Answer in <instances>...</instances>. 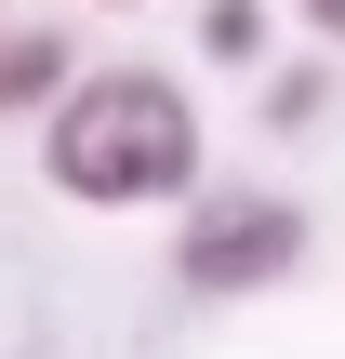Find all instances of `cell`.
Here are the masks:
<instances>
[{
	"mask_svg": "<svg viewBox=\"0 0 345 359\" xmlns=\"http://www.w3.org/2000/svg\"><path fill=\"white\" fill-rule=\"evenodd\" d=\"M66 80H80V67H66L53 27H0V120H53Z\"/></svg>",
	"mask_w": 345,
	"mask_h": 359,
	"instance_id": "3957f363",
	"label": "cell"
},
{
	"mask_svg": "<svg viewBox=\"0 0 345 359\" xmlns=\"http://www.w3.org/2000/svg\"><path fill=\"white\" fill-rule=\"evenodd\" d=\"M199 53L213 67H266V0H213L199 13Z\"/></svg>",
	"mask_w": 345,
	"mask_h": 359,
	"instance_id": "277c9868",
	"label": "cell"
},
{
	"mask_svg": "<svg viewBox=\"0 0 345 359\" xmlns=\"http://www.w3.org/2000/svg\"><path fill=\"white\" fill-rule=\"evenodd\" d=\"M40 173L80 213H146V200H199V93L160 67H93L66 80V107L40 120Z\"/></svg>",
	"mask_w": 345,
	"mask_h": 359,
	"instance_id": "6da1fadb",
	"label": "cell"
},
{
	"mask_svg": "<svg viewBox=\"0 0 345 359\" xmlns=\"http://www.w3.org/2000/svg\"><path fill=\"white\" fill-rule=\"evenodd\" d=\"M293 266H306V200H279V187H199L186 200V240H173L186 293H279Z\"/></svg>",
	"mask_w": 345,
	"mask_h": 359,
	"instance_id": "7a4b0ae2",
	"label": "cell"
},
{
	"mask_svg": "<svg viewBox=\"0 0 345 359\" xmlns=\"http://www.w3.org/2000/svg\"><path fill=\"white\" fill-rule=\"evenodd\" d=\"M106 13H133V0H106Z\"/></svg>",
	"mask_w": 345,
	"mask_h": 359,
	"instance_id": "8992f818",
	"label": "cell"
},
{
	"mask_svg": "<svg viewBox=\"0 0 345 359\" xmlns=\"http://www.w3.org/2000/svg\"><path fill=\"white\" fill-rule=\"evenodd\" d=\"M293 13H306V27H319V40L345 53V0H293Z\"/></svg>",
	"mask_w": 345,
	"mask_h": 359,
	"instance_id": "5b68a950",
	"label": "cell"
}]
</instances>
